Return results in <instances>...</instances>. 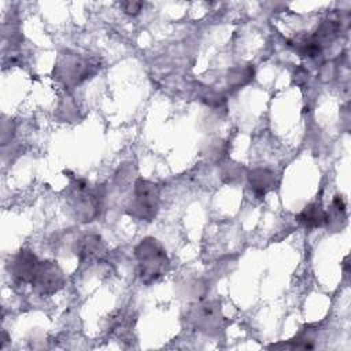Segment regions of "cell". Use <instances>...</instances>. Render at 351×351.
<instances>
[{
  "instance_id": "obj_5",
  "label": "cell",
  "mask_w": 351,
  "mask_h": 351,
  "mask_svg": "<svg viewBox=\"0 0 351 351\" xmlns=\"http://www.w3.org/2000/svg\"><path fill=\"white\" fill-rule=\"evenodd\" d=\"M38 263L40 262L37 256L32 251L22 250L14 256V261L10 265V270L15 280L21 282H32Z\"/></svg>"
},
{
  "instance_id": "obj_1",
  "label": "cell",
  "mask_w": 351,
  "mask_h": 351,
  "mask_svg": "<svg viewBox=\"0 0 351 351\" xmlns=\"http://www.w3.org/2000/svg\"><path fill=\"white\" fill-rule=\"evenodd\" d=\"M134 252L140 265V277L143 282L148 284L165 273L169 261L165 250L155 239L147 237L141 240Z\"/></svg>"
},
{
  "instance_id": "obj_3",
  "label": "cell",
  "mask_w": 351,
  "mask_h": 351,
  "mask_svg": "<svg viewBox=\"0 0 351 351\" xmlns=\"http://www.w3.org/2000/svg\"><path fill=\"white\" fill-rule=\"evenodd\" d=\"M64 284V277L56 262H40L32 278L34 291L43 296L52 295L59 291Z\"/></svg>"
},
{
  "instance_id": "obj_4",
  "label": "cell",
  "mask_w": 351,
  "mask_h": 351,
  "mask_svg": "<svg viewBox=\"0 0 351 351\" xmlns=\"http://www.w3.org/2000/svg\"><path fill=\"white\" fill-rule=\"evenodd\" d=\"M90 69L92 66L86 60L77 55H73L70 58H66L62 64H56L53 71L56 73V77L64 84H78L89 75Z\"/></svg>"
},
{
  "instance_id": "obj_8",
  "label": "cell",
  "mask_w": 351,
  "mask_h": 351,
  "mask_svg": "<svg viewBox=\"0 0 351 351\" xmlns=\"http://www.w3.org/2000/svg\"><path fill=\"white\" fill-rule=\"evenodd\" d=\"M250 185L258 197H263L265 193L274 185V173L267 169H255L248 174Z\"/></svg>"
},
{
  "instance_id": "obj_6",
  "label": "cell",
  "mask_w": 351,
  "mask_h": 351,
  "mask_svg": "<svg viewBox=\"0 0 351 351\" xmlns=\"http://www.w3.org/2000/svg\"><path fill=\"white\" fill-rule=\"evenodd\" d=\"M192 319L202 330L208 332L213 329H218L222 319L219 304L217 302H208L197 306Z\"/></svg>"
},
{
  "instance_id": "obj_9",
  "label": "cell",
  "mask_w": 351,
  "mask_h": 351,
  "mask_svg": "<svg viewBox=\"0 0 351 351\" xmlns=\"http://www.w3.org/2000/svg\"><path fill=\"white\" fill-rule=\"evenodd\" d=\"M101 251H103V245H101L100 239L97 236L90 234V236H85L84 239L80 240L77 254L81 261H84V259L90 261V259L99 258Z\"/></svg>"
},
{
  "instance_id": "obj_7",
  "label": "cell",
  "mask_w": 351,
  "mask_h": 351,
  "mask_svg": "<svg viewBox=\"0 0 351 351\" xmlns=\"http://www.w3.org/2000/svg\"><path fill=\"white\" fill-rule=\"evenodd\" d=\"M296 221L307 228H318L329 223V213L322 208L321 203H311L296 215Z\"/></svg>"
},
{
  "instance_id": "obj_10",
  "label": "cell",
  "mask_w": 351,
  "mask_h": 351,
  "mask_svg": "<svg viewBox=\"0 0 351 351\" xmlns=\"http://www.w3.org/2000/svg\"><path fill=\"white\" fill-rule=\"evenodd\" d=\"M141 5H143V3H140V1H125V3H121V7L129 15L138 14L140 10H141Z\"/></svg>"
},
{
  "instance_id": "obj_2",
  "label": "cell",
  "mask_w": 351,
  "mask_h": 351,
  "mask_svg": "<svg viewBox=\"0 0 351 351\" xmlns=\"http://www.w3.org/2000/svg\"><path fill=\"white\" fill-rule=\"evenodd\" d=\"M159 204V188L156 184L147 180H137L134 184V199L128 213L138 219L151 221Z\"/></svg>"
}]
</instances>
